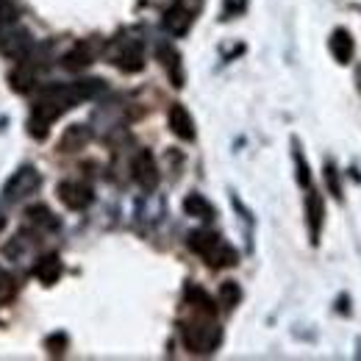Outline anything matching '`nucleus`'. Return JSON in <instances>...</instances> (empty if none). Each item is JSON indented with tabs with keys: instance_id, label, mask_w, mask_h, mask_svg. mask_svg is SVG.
<instances>
[{
	"instance_id": "nucleus-17",
	"label": "nucleus",
	"mask_w": 361,
	"mask_h": 361,
	"mask_svg": "<svg viewBox=\"0 0 361 361\" xmlns=\"http://www.w3.org/2000/svg\"><path fill=\"white\" fill-rule=\"evenodd\" d=\"M87 142H90V131H87V126H70V128L64 131V136H61L59 147H61L64 153H70V150H81Z\"/></svg>"
},
{
	"instance_id": "nucleus-5",
	"label": "nucleus",
	"mask_w": 361,
	"mask_h": 361,
	"mask_svg": "<svg viewBox=\"0 0 361 361\" xmlns=\"http://www.w3.org/2000/svg\"><path fill=\"white\" fill-rule=\"evenodd\" d=\"M56 192H59V200H61L67 209H73V212H84V209H90L92 200H94L92 186L81 183V180H61Z\"/></svg>"
},
{
	"instance_id": "nucleus-21",
	"label": "nucleus",
	"mask_w": 361,
	"mask_h": 361,
	"mask_svg": "<svg viewBox=\"0 0 361 361\" xmlns=\"http://www.w3.org/2000/svg\"><path fill=\"white\" fill-rule=\"evenodd\" d=\"M295 164H298V180H300V186H309L312 183V173H309V164L303 161V153H300L298 142H295Z\"/></svg>"
},
{
	"instance_id": "nucleus-8",
	"label": "nucleus",
	"mask_w": 361,
	"mask_h": 361,
	"mask_svg": "<svg viewBox=\"0 0 361 361\" xmlns=\"http://www.w3.org/2000/svg\"><path fill=\"white\" fill-rule=\"evenodd\" d=\"M167 120H170V131L183 139V142H192L195 139V120H192V114L186 111V106L183 103H173L170 106V114H167Z\"/></svg>"
},
{
	"instance_id": "nucleus-1",
	"label": "nucleus",
	"mask_w": 361,
	"mask_h": 361,
	"mask_svg": "<svg viewBox=\"0 0 361 361\" xmlns=\"http://www.w3.org/2000/svg\"><path fill=\"white\" fill-rule=\"evenodd\" d=\"M106 90L103 81L97 78H87V81H75V84H53L47 90L39 92V97L34 100L31 106V114H28V134L34 139H45L50 126L64 114L70 111L75 103L81 100H90L97 97L100 92Z\"/></svg>"
},
{
	"instance_id": "nucleus-23",
	"label": "nucleus",
	"mask_w": 361,
	"mask_h": 361,
	"mask_svg": "<svg viewBox=\"0 0 361 361\" xmlns=\"http://www.w3.org/2000/svg\"><path fill=\"white\" fill-rule=\"evenodd\" d=\"M47 348H50V353L61 356V353H64V348H67V336H64V334H56V336H50V339H47Z\"/></svg>"
},
{
	"instance_id": "nucleus-2",
	"label": "nucleus",
	"mask_w": 361,
	"mask_h": 361,
	"mask_svg": "<svg viewBox=\"0 0 361 361\" xmlns=\"http://www.w3.org/2000/svg\"><path fill=\"white\" fill-rule=\"evenodd\" d=\"M180 339H183L186 350H192L197 356H209V353H214L220 348L223 331L214 322V317L195 314V319H189V322L180 325Z\"/></svg>"
},
{
	"instance_id": "nucleus-27",
	"label": "nucleus",
	"mask_w": 361,
	"mask_h": 361,
	"mask_svg": "<svg viewBox=\"0 0 361 361\" xmlns=\"http://www.w3.org/2000/svg\"><path fill=\"white\" fill-rule=\"evenodd\" d=\"M359 84H361V70H359Z\"/></svg>"
},
{
	"instance_id": "nucleus-16",
	"label": "nucleus",
	"mask_w": 361,
	"mask_h": 361,
	"mask_svg": "<svg viewBox=\"0 0 361 361\" xmlns=\"http://www.w3.org/2000/svg\"><path fill=\"white\" fill-rule=\"evenodd\" d=\"M183 212H186L189 217H197V220H212V217H214V206H212L203 195H197V192L186 195V200H183Z\"/></svg>"
},
{
	"instance_id": "nucleus-24",
	"label": "nucleus",
	"mask_w": 361,
	"mask_h": 361,
	"mask_svg": "<svg viewBox=\"0 0 361 361\" xmlns=\"http://www.w3.org/2000/svg\"><path fill=\"white\" fill-rule=\"evenodd\" d=\"M8 23H14V6L11 0H0V28Z\"/></svg>"
},
{
	"instance_id": "nucleus-13",
	"label": "nucleus",
	"mask_w": 361,
	"mask_h": 361,
	"mask_svg": "<svg viewBox=\"0 0 361 361\" xmlns=\"http://www.w3.org/2000/svg\"><path fill=\"white\" fill-rule=\"evenodd\" d=\"M328 47H331V53H334V59L339 64H350V59H353V37H350V31L336 28L331 34V39H328Z\"/></svg>"
},
{
	"instance_id": "nucleus-15",
	"label": "nucleus",
	"mask_w": 361,
	"mask_h": 361,
	"mask_svg": "<svg viewBox=\"0 0 361 361\" xmlns=\"http://www.w3.org/2000/svg\"><path fill=\"white\" fill-rule=\"evenodd\" d=\"M92 59H94V50H92L90 42H78L61 61H64L67 70H75V73H78V70H87V67H90Z\"/></svg>"
},
{
	"instance_id": "nucleus-18",
	"label": "nucleus",
	"mask_w": 361,
	"mask_h": 361,
	"mask_svg": "<svg viewBox=\"0 0 361 361\" xmlns=\"http://www.w3.org/2000/svg\"><path fill=\"white\" fill-rule=\"evenodd\" d=\"M25 217L31 220V226H39V228H45V231H56V228H59V220H56V214H53L47 206H42V203H37V206H28Z\"/></svg>"
},
{
	"instance_id": "nucleus-14",
	"label": "nucleus",
	"mask_w": 361,
	"mask_h": 361,
	"mask_svg": "<svg viewBox=\"0 0 361 361\" xmlns=\"http://www.w3.org/2000/svg\"><path fill=\"white\" fill-rule=\"evenodd\" d=\"M61 272H64V264H61L59 256H45V259H39V262L34 264V278L42 281L45 286H53V283L61 278Z\"/></svg>"
},
{
	"instance_id": "nucleus-20",
	"label": "nucleus",
	"mask_w": 361,
	"mask_h": 361,
	"mask_svg": "<svg viewBox=\"0 0 361 361\" xmlns=\"http://www.w3.org/2000/svg\"><path fill=\"white\" fill-rule=\"evenodd\" d=\"M325 183H328L331 195H334L336 200H342V183H339V173H336V167H334L331 161H325Z\"/></svg>"
},
{
	"instance_id": "nucleus-22",
	"label": "nucleus",
	"mask_w": 361,
	"mask_h": 361,
	"mask_svg": "<svg viewBox=\"0 0 361 361\" xmlns=\"http://www.w3.org/2000/svg\"><path fill=\"white\" fill-rule=\"evenodd\" d=\"M11 295H14V278L0 267V303H3V300H8Z\"/></svg>"
},
{
	"instance_id": "nucleus-7",
	"label": "nucleus",
	"mask_w": 361,
	"mask_h": 361,
	"mask_svg": "<svg viewBox=\"0 0 361 361\" xmlns=\"http://www.w3.org/2000/svg\"><path fill=\"white\" fill-rule=\"evenodd\" d=\"M322 223H325V203H322V195L312 189V192L306 195V226H309L312 245H319Z\"/></svg>"
},
{
	"instance_id": "nucleus-6",
	"label": "nucleus",
	"mask_w": 361,
	"mask_h": 361,
	"mask_svg": "<svg viewBox=\"0 0 361 361\" xmlns=\"http://www.w3.org/2000/svg\"><path fill=\"white\" fill-rule=\"evenodd\" d=\"M134 178L145 192H153V189L159 186L161 176H159V164H156V159H153V153H150V150H139V153H136Z\"/></svg>"
},
{
	"instance_id": "nucleus-12",
	"label": "nucleus",
	"mask_w": 361,
	"mask_h": 361,
	"mask_svg": "<svg viewBox=\"0 0 361 361\" xmlns=\"http://www.w3.org/2000/svg\"><path fill=\"white\" fill-rule=\"evenodd\" d=\"M156 56H159L161 67L167 70V75H170L173 87H176V90H180V87H183V67H180V53L173 45H159Z\"/></svg>"
},
{
	"instance_id": "nucleus-25",
	"label": "nucleus",
	"mask_w": 361,
	"mask_h": 361,
	"mask_svg": "<svg viewBox=\"0 0 361 361\" xmlns=\"http://www.w3.org/2000/svg\"><path fill=\"white\" fill-rule=\"evenodd\" d=\"M242 8H245V0H226V17L236 14V11H242Z\"/></svg>"
},
{
	"instance_id": "nucleus-9",
	"label": "nucleus",
	"mask_w": 361,
	"mask_h": 361,
	"mask_svg": "<svg viewBox=\"0 0 361 361\" xmlns=\"http://www.w3.org/2000/svg\"><path fill=\"white\" fill-rule=\"evenodd\" d=\"M164 28H167V34H173V37H183L189 28H192V8H186L183 3H173L167 11H164Z\"/></svg>"
},
{
	"instance_id": "nucleus-10",
	"label": "nucleus",
	"mask_w": 361,
	"mask_h": 361,
	"mask_svg": "<svg viewBox=\"0 0 361 361\" xmlns=\"http://www.w3.org/2000/svg\"><path fill=\"white\" fill-rule=\"evenodd\" d=\"M114 64L123 70V73H139L145 67V53H142V45L131 39L114 53Z\"/></svg>"
},
{
	"instance_id": "nucleus-3",
	"label": "nucleus",
	"mask_w": 361,
	"mask_h": 361,
	"mask_svg": "<svg viewBox=\"0 0 361 361\" xmlns=\"http://www.w3.org/2000/svg\"><path fill=\"white\" fill-rule=\"evenodd\" d=\"M189 250L197 253L200 259H206V264L214 267V270H220V267H233V264L239 262L236 250H233L231 245H226L223 236L214 233V231H192V233H189Z\"/></svg>"
},
{
	"instance_id": "nucleus-4",
	"label": "nucleus",
	"mask_w": 361,
	"mask_h": 361,
	"mask_svg": "<svg viewBox=\"0 0 361 361\" xmlns=\"http://www.w3.org/2000/svg\"><path fill=\"white\" fill-rule=\"evenodd\" d=\"M39 183H42V178H39V173L34 170V167H20L11 178H8V183H6V200H23V197H28V195H34L37 189H39Z\"/></svg>"
},
{
	"instance_id": "nucleus-11",
	"label": "nucleus",
	"mask_w": 361,
	"mask_h": 361,
	"mask_svg": "<svg viewBox=\"0 0 361 361\" xmlns=\"http://www.w3.org/2000/svg\"><path fill=\"white\" fill-rule=\"evenodd\" d=\"M183 298H186V306H189L195 314L217 317V306H214V300H212V295H209L206 289L189 283V286L183 289Z\"/></svg>"
},
{
	"instance_id": "nucleus-26",
	"label": "nucleus",
	"mask_w": 361,
	"mask_h": 361,
	"mask_svg": "<svg viewBox=\"0 0 361 361\" xmlns=\"http://www.w3.org/2000/svg\"><path fill=\"white\" fill-rule=\"evenodd\" d=\"M3 226H6V217H3V214H0V231H3Z\"/></svg>"
},
{
	"instance_id": "nucleus-19",
	"label": "nucleus",
	"mask_w": 361,
	"mask_h": 361,
	"mask_svg": "<svg viewBox=\"0 0 361 361\" xmlns=\"http://www.w3.org/2000/svg\"><path fill=\"white\" fill-rule=\"evenodd\" d=\"M239 300H242V289H239V283H236V281H226V283H220V303H223L226 309L239 306Z\"/></svg>"
}]
</instances>
